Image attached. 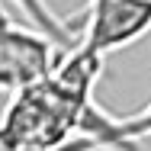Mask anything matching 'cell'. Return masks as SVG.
Listing matches in <instances>:
<instances>
[{
	"label": "cell",
	"instance_id": "1",
	"mask_svg": "<svg viewBox=\"0 0 151 151\" xmlns=\"http://www.w3.org/2000/svg\"><path fill=\"white\" fill-rule=\"evenodd\" d=\"M55 71V42L39 29L16 26L0 13V90L19 93L45 84Z\"/></svg>",
	"mask_w": 151,
	"mask_h": 151
},
{
	"label": "cell",
	"instance_id": "3",
	"mask_svg": "<svg viewBox=\"0 0 151 151\" xmlns=\"http://www.w3.org/2000/svg\"><path fill=\"white\" fill-rule=\"evenodd\" d=\"M23 13H26V19H29L35 29L42 32V35H48L55 45H64V48H74L77 42H81V32H74L64 19H61L58 13L45 3V0H13Z\"/></svg>",
	"mask_w": 151,
	"mask_h": 151
},
{
	"label": "cell",
	"instance_id": "4",
	"mask_svg": "<svg viewBox=\"0 0 151 151\" xmlns=\"http://www.w3.org/2000/svg\"><path fill=\"white\" fill-rule=\"evenodd\" d=\"M122 129H125V135L138 145L142 138H151V103L145 109H138L135 116H125L122 119Z\"/></svg>",
	"mask_w": 151,
	"mask_h": 151
},
{
	"label": "cell",
	"instance_id": "6",
	"mask_svg": "<svg viewBox=\"0 0 151 151\" xmlns=\"http://www.w3.org/2000/svg\"><path fill=\"white\" fill-rule=\"evenodd\" d=\"M103 3H113V0H90V3H87V10H93V6H103Z\"/></svg>",
	"mask_w": 151,
	"mask_h": 151
},
{
	"label": "cell",
	"instance_id": "2",
	"mask_svg": "<svg viewBox=\"0 0 151 151\" xmlns=\"http://www.w3.org/2000/svg\"><path fill=\"white\" fill-rule=\"evenodd\" d=\"M148 29H151V0H113V3L87 10L81 42L93 52L106 55V52L138 42Z\"/></svg>",
	"mask_w": 151,
	"mask_h": 151
},
{
	"label": "cell",
	"instance_id": "5",
	"mask_svg": "<svg viewBox=\"0 0 151 151\" xmlns=\"http://www.w3.org/2000/svg\"><path fill=\"white\" fill-rule=\"evenodd\" d=\"M16 145H19V142H16V138L0 125V151H16Z\"/></svg>",
	"mask_w": 151,
	"mask_h": 151
}]
</instances>
